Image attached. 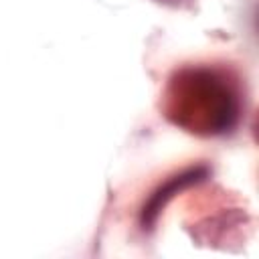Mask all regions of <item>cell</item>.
Instances as JSON below:
<instances>
[{"label": "cell", "instance_id": "3957f363", "mask_svg": "<svg viewBox=\"0 0 259 259\" xmlns=\"http://www.w3.org/2000/svg\"><path fill=\"white\" fill-rule=\"evenodd\" d=\"M160 2H164V4H172V6H178V4H182L184 0H160Z\"/></svg>", "mask_w": 259, "mask_h": 259}, {"label": "cell", "instance_id": "7a4b0ae2", "mask_svg": "<svg viewBox=\"0 0 259 259\" xmlns=\"http://www.w3.org/2000/svg\"><path fill=\"white\" fill-rule=\"evenodd\" d=\"M206 174H208V170H206L204 166L186 168V170L178 172L176 176H172L168 182H164L160 188H156L154 194L148 198V202H146L144 208H142V225H144V229H146V227L150 229V227L156 223L158 214L162 212V208L168 204V200H170L174 194H178V192L184 190L186 186L196 184L198 180L206 178Z\"/></svg>", "mask_w": 259, "mask_h": 259}, {"label": "cell", "instance_id": "6da1fadb", "mask_svg": "<svg viewBox=\"0 0 259 259\" xmlns=\"http://www.w3.org/2000/svg\"><path fill=\"white\" fill-rule=\"evenodd\" d=\"M162 111L176 127L217 138L237 130L245 111L239 77L221 65H184L176 69L162 95Z\"/></svg>", "mask_w": 259, "mask_h": 259}]
</instances>
